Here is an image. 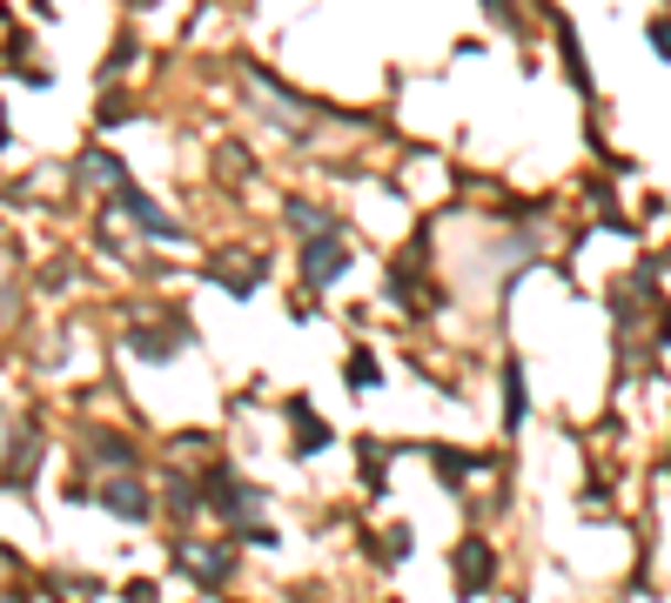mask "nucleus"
<instances>
[{
    "label": "nucleus",
    "mask_w": 671,
    "mask_h": 603,
    "mask_svg": "<svg viewBox=\"0 0 671 603\" xmlns=\"http://www.w3.org/2000/svg\"><path fill=\"white\" fill-rule=\"evenodd\" d=\"M95 456H102V463H128L135 443H121V437H95Z\"/></svg>",
    "instance_id": "1a4fd4ad"
},
{
    "label": "nucleus",
    "mask_w": 671,
    "mask_h": 603,
    "mask_svg": "<svg viewBox=\"0 0 671 603\" xmlns=\"http://www.w3.org/2000/svg\"><path fill=\"white\" fill-rule=\"evenodd\" d=\"M651 47H658V54H664V61H671V21H664V14H658V21H651Z\"/></svg>",
    "instance_id": "f8f14e48"
},
{
    "label": "nucleus",
    "mask_w": 671,
    "mask_h": 603,
    "mask_svg": "<svg viewBox=\"0 0 671 603\" xmlns=\"http://www.w3.org/2000/svg\"><path fill=\"white\" fill-rule=\"evenodd\" d=\"M350 376H356V389H376V356L356 349V356H350Z\"/></svg>",
    "instance_id": "9b49d317"
},
{
    "label": "nucleus",
    "mask_w": 671,
    "mask_h": 603,
    "mask_svg": "<svg viewBox=\"0 0 671 603\" xmlns=\"http://www.w3.org/2000/svg\"><path fill=\"white\" fill-rule=\"evenodd\" d=\"M175 563H182V570H195L202 583H222V577H228V563H235V550H228V543H175Z\"/></svg>",
    "instance_id": "f03ea898"
},
{
    "label": "nucleus",
    "mask_w": 671,
    "mask_h": 603,
    "mask_svg": "<svg viewBox=\"0 0 671 603\" xmlns=\"http://www.w3.org/2000/svg\"><path fill=\"white\" fill-rule=\"evenodd\" d=\"M102 503H108L115 516H135V524H141V516H148V489H141L135 476H115V483L102 489Z\"/></svg>",
    "instance_id": "7ed1b4c3"
},
{
    "label": "nucleus",
    "mask_w": 671,
    "mask_h": 603,
    "mask_svg": "<svg viewBox=\"0 0 671 603\" xmlns=\"http://www.w3.org/2000/svg\"><path fill=\"white\" fill-rule=\"evenodd\" d=\"M343 262H350V241H343V235H322V241H309V255H302V276H309V289H329L336 276H343Z\"/></svg>",
    "instance_id": "f257e3e1"
},
{
    "label": "nucleus",
    "mask_w": 671,
    "mask_h": 603,
    "mask_svg": "<svg viewBox=\"0 0 671 603\" xmlns=\"http://www.w3.org/2000/svg\"><path fill=\"white\" fill-rule=\"evenodd\" d=\"M263 496L248 489V483H235V476H215V509H228V516H248Z\"/></svg>",
    "instance_id": "423d86ee"
},
{
    "label": "nucleus",
    "mask_w": 671,
    "mask_h": 603,
    "mask_svg": "<svg viewBox=\"0 0 671 603\" xmlns=\"http://www.w3.org/2000/svg\"><path fill=\"white\" fill-rule=\"evenodd\" d=\"M457 583H464V590H483V583H490V543H477V537L457 543Z\"/></svg>",
    "instance_id": "20e7f679"
},
{
    "label": "nucleus",
    "mask_w": 671,
    "mask_h": 603,
    "mask_svg": "<svg viewBox=\"0 0 671 603\" xmlns=\"http://www.w3.org/2000/svg\"><path fill=\"white\" fill-rule=\"evenodd\" d=\"M557 41H564V67H571V80H577V88H592V74H584V61H577V41H571V28H564Z\"/></svg>",
    "instance_id": "9d476101"
},
{
    "label": "nucleus",
    "mask_w": 671,
    "mask_h": 603,
    "mask_svg": "<svg viewBox=\"0 0 671 603\" xmlns=\"http://www.w3.org/2000/svg\"><path fill=\"white\" fill-rule=\"evenodd\" d=\"M503 422H511V429L524 422V369H518V363L503 369Z\"/></svg>",
    "instance_id": "0eeeda50"
},
{
    "label": "nucleus",
    "mask_w": 671,
    "mask_h": 603,
    "mask_svg": "<svg viewBox=\"0 0 671 603\" xmlns=\"http://www.w3.org/2000/svg\"><path fill=\"white\" fill-rule=\"evenodd\" d=\"M289 416H296V450L302 456H316V450H329V429L309 416V402H289Z\"/></svg>",
    "instance_id": "39448f33"
},
{
    "label": "nucleus",
    "mask_w": 671,
    "mask_h": 603,
    "mask_svg": "<svg viewBox=\"0 0 671 603\" xmlns=\"http://www.w3.org/2000/svg\"><path fill=\"white\" fill-rule=\"evenodd\" d=\"M128 349L148 356V363H161V356H175V335H148V329H135V335H128Z\"/></svg>",
    "instance_id": "6e6552de"
},
{
    "label": "nucleus",
    "mask_w": 671,
    "mask_h": 603,
    "mask_svg": "<svg viewBox=\"0 0 671 603\" xmlns=\"http://www.w3.org/2000/svg\"><path fill=\"white\" fill-rule=\"evenodd\" d=\"M664 470H671V463H664Z\"/></svg>",
    "instance_id": "ddd939ff"
}]
</instances>
